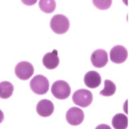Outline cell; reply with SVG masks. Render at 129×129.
<instances>
[{
  "label": "cell",
  "mask_w": 129,
  "mask_h": 129,
  "mask_svg": "<svg viewBox=\"0 0 129 129\" xmlns=\"http://www.w3.org/2000/svg\"><path fill=\"white\" fill-rule=\"evenodd\" d=\"M51 29L57 34H63L70 28V21L68 18L63 14L54 15L50 22Z\"/></svg>",
  "instance_id": "1"
},
{
  "label": "cell",
  "mask_w": 129,
  "mask_h": 129,
  "mask_svg": "<svg viewBox=\"0 0 129 129\" xmlns=\"http://www.w3.org/2000/svg\"><path fill=\"white\" fill-rule=\"evenodd\" d=\"M31 90L36 94L42 95L47 93L49 88L48 79L42 75H37L33 77L29 83Z\"/></svg>",
  "instance_id": "2"
},
{
  "label": "cell",
  "mask_w": 129,
  "mask_h": 129,
  "mask_svg": "<svg viewBox=\"0 0 129 129\" xmlns=\"http://www.w3.org/2000/svg\"><path fill=\"white\" fill-rule=\"evenodd\" d=\"M51 93L54 98L59 100H64L70 97L71 88L69 84L63 80L56 81L51 86Z\"/></svg>",
  "instance_id": "3"
},
{
  "label": "cell",
  "mask_w": 129,
  "mask_h": 129,
  "mask_svg": "<svg viewBox=\"0 0 129 129\" xmlns=\"http://www.w3.org/2000/svg\"><path fill=\"white\" fill-rule=\"evenodd\" d=\"M93 101L92 93L86 89H79L73 95V101L75 104L81 107H88Z\"/></svg>",
  "instance_id": "4"
},
{
  "label": "cell",
  "mask_w": 129,
  "mask_h": 129,
  "mask_svg": "<svg viewBox=\"0 0 129 129\" xmlns=\"http://www.w3.org/2000/svg\"><path fill=\"white\" fill-rule=\"evenodd\" d=\"M15 75L21 80H27L32 77L34 73L33 66L27 61L18 63L15 67Z\"/></svg>",
  "instance_id": "5"
},
{
  "label": "cell",
  "mask_w": 129,
  "mask_h": 129,
  "mask_svg": "<svg viewBox=\"0 0 129 129\" xmlns=\"http://www.w3.org/2000/svg\"><path fill=\"white\" fill-rule=\"evenodd\" d=\"M84 118H85V115L83 111L78 107L70 108L66 114L67 121L71 125H80L83 122Z\"/></svg>",
  "instance_id": "6"
},
{
  "label": "cell",
  "mask_w": 129,
  "mask_h": 129,
  "mask_svg": "<svg viewBox=\"0 0 129 129\" xmlns=\"http://www.w3.org/2000/svg\"><path fill=\"white\" fill-rule=\"evenodd\" d=\"M110 59L115 63H124L128 58V51L122 45H116L110 51Z\"/></svg>",
  "instance_id": "7"
},
{
  "label": "cell",
  "mask_w": 129,
  "mask_h": 129,
  "mask_svg": "<svg viewBox=\"0 0 129 129\" xmlns=\"http://www.w3.org/2000/svg\"><path fill=\"white\" fill-rule=\"evenodd\" d=\"M92 65L97 68H101L107 65L108 62V55L106 51L103 49H98L94 51L91 57Z\"/></svg>",
  "instance_id": "8"
},
{
  "label": "cell",
  "mask_w": 129,
  "mask_h": 129,
  "mask_svg": "<svg viewBox=\"0 0 129 129\" xmlns=\"http://www.w3.org/2000/svg\"><path fill=\"white\" fill-rule=\"evenodd\" d=\"M54 107L53 103L49 100H42L36 106L37 113L42 117H48L54 113Z\"/></svg>",
  "instance_id": "9"
},
{
  "label": "cell",
  "mask_w": 129,
  "mask_h": 129,
  "mask_svg": "<svg viewBox=\"0 0 129 129\" xmlns=\"http://www.w3.org/2000/svg\"><path fill=\"white\" fill-rule=\"evenodd\" d=\"M43 65L48 70H54L59 65L60 60L57 50L45 54L42 59Z\"/></svg>",
  "instance_id": "10"
},
{
  "label": "cell",
  "mask_w": 129,
  "mask_h": 129,
  "mask_svg": "<svg viewBox=\"0 0 129 129\" xmlns=\"http://www.w3.org/2000/svg\"><path fill=\"white\" fill-rule=\"evenodd\" d=\"M84 82L87 87L90 88H96L101 83V77L98 72L89 71L85 75Z\"/></svg>",
  "instance_id": "11"
},
{
  "label": "cell",
  "mask_w": 129,
  "mask_h": 129,
  "mask_svg": "<svg viewBox=\"0 0 129 129\" xmlns=\"http://www.w3.org/2000/svg\"><path fill=\"white\" fill-rule=\"evenodd\" d=\"M112 124L113 128L116 129L127 128L128 125V117L122 113H118L113 118Z\"/></svg>",
  "instance_id": "12"
},
{
  "label": "cell",
  "mask_w": 129,
  "mask_h": 129,
  "mask_svg": "<svg viewBox=\"0 0 129 129\" xmlns=\"http://www.w3.org/2000/svg\"><path fill=\"white\" fill-rule=\"evenodd\" d=\"M14 91V86L9 82H0V98L8 99L9 98Z\"/></svg>",
  "instance_id": "13"
},
{
  "label": "cell",
  "mask_w": 129,
  "mask_h": 129,
  "mask_svg": "<svg viewBox=\"0 0 129 129\" xmlns=\"http://www.w3.org/2000/svg\"><path fill=\"white\" fill-rule=\"evenodd\" d=\"M39 6L42 11L50 14L56 8V2L54 0H39Z\"/></svg>",
  "instance_id": "14"
},
{
  "label": "cell",
  "mask_w": 129,
  "mask_h": 129,
  "mask_svg": "<svg viewBox=\"0 0 129 129\" xmlns=\"http://www.w3.org/2000/svg\"><path fill=\"white\" fill-rule=\"evenodd\" d=\"M116 91V85L110 80L106 79L104 81V88L100 92V94L104 97H110L115 94Z\"/></svg>",
  "instance_id": "15"
},
{
  "label": "cell",
  "mask_w": 129,
  "mask_h": 129,
  "mask_svg": "<svg viewBox=\"0 0 129 129\" xmlns=\"http://www.w3.org/2000/svg\"><path fill=\"white\" fill-rule=\"evenodd\" d=\"M96 8L101 10H107L112 5V0H92Z\"/></svg>",
  "instance_id": "16"
},
{
  "label": "cell",
  "mask_w": 129,
  "mask_h": 129,
  "mask_svg": "<svg viewBox=\"0 0 129 129\" xmlns=\"http://www.w3.org/2000/svg\"><path fill=\"white\" fill-rule=\"evenodd\" d=\"M38 0H21V2L26 5H28V6H31V5H33L36 3Z\"/></svg>",
  "instance_id": "17"
},
{
  "label": "cell",
  "mask_w": 129,
  "mask_h": 129,
  "mask_svg": "<svg viewBox=\"0 0 129 129\" xmlns=\"http://www.w3.org/2000/svg\"><path fill=\"white\" fill-rule=\"evenodd\" d=\"M3 119H4V114H3L2 111L0 110V123H2Z\"/></svg>",
  "instance_id": "18"
}]
</instances>
